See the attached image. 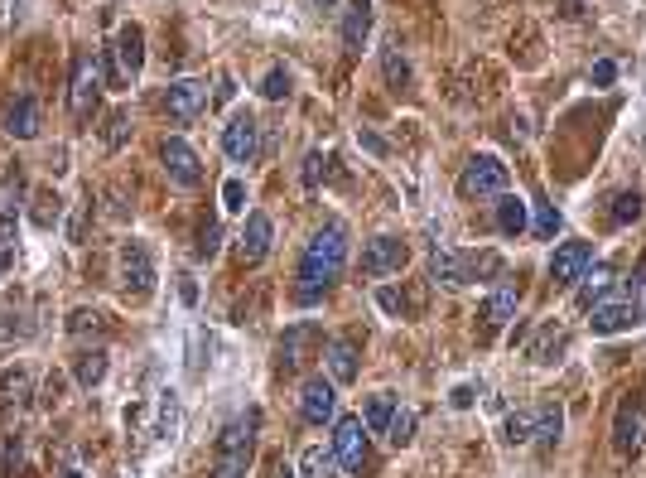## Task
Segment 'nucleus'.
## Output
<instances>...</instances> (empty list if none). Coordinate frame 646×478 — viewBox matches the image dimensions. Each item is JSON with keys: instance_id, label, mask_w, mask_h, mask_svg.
<instances>
[{"instance_id": "nucleus-1", "label": "nucleus", "mask_w": 646, "mask_h": 478, "mask_svg": "<svg viewBox=\"0 0 646 478\" xmlns=\"http://www.w3.org/2000/svg\"><path fill=\"white\" fill-rule=\"evenodd\" d=\"M343 266H348V227L343 223H328L314 232V242L304 247L299 256V271H295V300L299 305H314L323 300V290L343 276Z\"/></svg>"}, {"instance_id": "nucleus-2", "label": "nucleus", "mask_w": 646, "mask_h": 478, "mask_svg": "<svg viewBox=\"0 0 646 478\" xmlns=\"http://www.w3.org/2000/svg\"><path fill=\"white\" fill-rule=\"evenodd\" d=\"M256 430H261V411H246V416H237V421L222 430L213 478H242L251 469V459H256Z\"/></svg>"}, {"instance_id": "nucleus-3", "label": "nucleus", "mask_w": 646, "mask_h": 478, "mask_svg": "<svg viewBox=\"0 0 646 478\" xmlns=\"http://www.w3.org/2000/svg\"><path fill=\"white\" fill-rule=\"evenodd\" d=\"M102 87H107L102 54H97V49H82V54L73 58V78H68V112H73V121H92Z\"/></svg>"}, {"instance_id": "nucleus-4", "label": "nucleus", "mask_w": 646, "mask_h": 478, "mask_svg": "<svg viewBox=\"0 0 646 478\" xmlns=\"http://www.w3.org/2000/svg\"><path fill=\"white\" fill-rule=\"evenodd\" d=\"M458 194L463 198H497L507 194V165L497 155H473L458 174Z\"/></svg>"}, {"instance_id": "nucleus-5", "label": "nucleus", "mask_w": 646, "mask_h": 478, "mask_svg": "<svg viewBox=\"0 0 646 478\" xmlns=\"http://www.w3.org/2000/svg\"><path fill=\"white\" fill-rule=\"evenodd\" d=\"M367 425L362 416H343V421L333 425V454H338V464L348 469V474H362L367 464H372V445H367Z\"/></svg>"}, {"instance_id": "nucleus-6", "label": "nucleus", "mask_w": 646, "mask_h": 478, "mask_svg": "<svg viewBox=\"0 0 646 478\" xmlns=\"http://www.w3.org/2000/svg\"><path fill=\"white\" fill-rule=\"evenodd\" d=\"M646 445V392L622 396L618 416H613V450L618 454H637Z\"/></svg>"}, {"instance_id": "nucleus-7", "label": "nucleus", "mask_w": 646, "mask_h": 478, "mask_svg": "<svg viewBox=\"0 0 646 478\" xmlns=\"http://www.w3.org/2000/svg\"><path fill=\"white\" fill-rule=\"evenodd\" d=\"M160 160H164V174L179 184V189H198L203 184V160L193 155V145L184 136H169L160 145Z\"/></svg>"}, {"instance_id": "nucleus-8", "label": "nucleus", "mask_w": 646, "mask_h": 478, "mask_svg": "<svg viewBox=\"0 0 646 478\" xmlns=\"http://www.w3.org/2000/svg\"><path fill=\"white\" fill-rule=\"evenodd\" d=\"M593 334H622V329H632V324H642V305L632 300V295H603L598 305H593Z\"/></svg>"}, {"instance_id": "nucleus-9", "label": "nucleus", "mask_w": 646, "mask_h": 478, "mask_svg": "<svg viewBox=\"0 0 646 478\" xmlns=\"http://www.w3.org/2000/svg\"><path fill=\"white\" fill-rule=\"evenodd\" d=\"M208 83L203 78H179V83L164 92V112L174 116V121H198V116L208 112Z\"/></svg>"}, {"instance_id": "nucleus-10", "label": "nucleus", "mask_w": 646, "mask_h": 478, "mask_svg": "<svg viewBox=\"0 0 646 478\" xmlns=\"http://www.w3.org/2000/svg\"><path fill=\"white\" fill-rule=\"evenodd\" d=\"M593 266V247L589 242H565V247H555V256H550V281H555V290H569L574 281H584Z\"/></svg>"}, {"instance_id": "nucleus-11", "label": "nucleus", "mask_w": 646, "mask_h": 478, "mask_svg": "<svg viewBox=\"0 0 646 478\" xmlns=\"http://www.w3.org/2000/svg\"><path fill=\"white\" fill-rule=\"evenodd\" d=\"M121 281H126V295H135V300L155 295V261H150V252L140 242L121 247Z\"/></svg>"}, {"instance_id": "nucleus-12", "label": "nucleus", "mask_w": 646, "mask_h": 478, "mask_svg": "<svg viewBox=\"0 0 646 478\" xmlns=\"http://www.w3.org/2000/svg\"><path fill=\"white\" fill-rule=\"evenodd\" d=\"M256 136H261V121L251 112H237L227 126H222V150H227V160H237V165H251L256 160Z\"/></svg>"}, {"instance_id": "nucleus-13", "label": "nucleus", "mask_w": 646, "mask_h": 478, "mask_svg": "<svg viewBox=\"0 0 646 478\" xmlns=\"http://www.w3.org/2000/svg\"><path fill=\"white\" fill-rule=\"evenodd\" d=\"M333 387H338L333 377H309V382H304V392H299V416L309 425L333 421V411H338V392H333Z\"/></svg>"}, {"instance_id": "nucleus-14", "label": "nucleus", "mask_w": 646, "mask_h": 478, "mask_svg": "<svg viewBox=\"0 0 646 478\" xmlns=\"http://www.w3.org/2000/svg\"><path fill=\"white\" fill-rule=\"evenodd\" d=\"M39 126H44L39 102H34L29 92H10V97H5V131H10L15 141H34Z\"/></svg>"}, {"instance_id": "nucleus-15", "label": "nucleus", "mask_w": 646, "mask_h": 478, "mask_svg": "<svg viewBox=\"0 0 646 478\" xmlns=\"http://www.w3.org/2000/svg\"><path fill=\"white\" fill-rule=\"evenodd\" d=\"M314 343H323L319 324H309V319L290 324L285 338H280V372H295V367L309 363V348H314Z\"/></svg>"}, {"instance_id": "nucleus-16", "label": "nucleus", "mask_w": 646, "mask_h": 478, "mask_svg": "<svg viewBox=\"0 0 646 478\" xmlns=\"http://www.w3.org/2000/svg\"><path fill=\"white\" fill-rule=\"evenodd\" d=\"M270 242H275V227H270L266 213H246L242 242H237V256H242V266H261V261L270 256Z\"/></svg>"}, {"instance_id": "nucleus-17", "label": "nucleus", "mask_w": 646, "mask_h": 478, "mask_svg": "<svg viewBox=\"0 0 646 478\" xmlns=\"http://www.w3.org/2000/svg\"><path fill=\"white\" fill-rule=\"evenodd\" d=\"M405 242L396 237H377V242H367V252H362V276H396L405 266Z\"/></svg>"}, {"instance_id": "nucleus-18", "label": "nucleus", "mask_w": 646, "mask_h": 478, "mask_svg": "<svg viewBox=\"0 0 646 478\" xmlns=\"http://www.w3.org/2000/svg\"><path fill=\"white\" fill-rule=\"evenodd\" d=\"M145 68V29L140 25H121L116 29V73L135 78Z\"/></svg>"}, {"instance_id": "nucleus-19", "label": "nucleus", "mask_w": 646, "mask_h": 478, "mask_svg": "<svg viewBox=\"0 0 646 478\" xmlns=\"http://www.w3.org/2000/svg\"><path fill=\"white\" fill-rule=\"evenodd\" d=\"M516 305H521V285H516V281L497 285V290L487 295V305H483V329H487V334H497L502 324H512Z\"/></svg>"}, {"instance_id": "nucleus-20", "label": "nucleus", "mask_w": 646, "mask_h": 478, "mask_svg": "<svg viewBox=\"0 0 646 478\" xmlns=\"http://www.w3.org/2000/svg\"><path fill=\"white\" fill-rule=\"evenodd\" d=\"M323 367L333 382H352L357 377V343L352 338H323Z\"/></svg>"}, {"instance_id": "nucleus-21", "label": "nucleus", "mask_w": 646, "mask_h": 478, "mask_svg": "<svg viewBox=\"0 0 646 478\" xmlns=\"http://www.w3.org/2000/svg\"><path fill=\"white\" fill-rule=\"evenodd\" d=\"M430 276L439 285H449V290H458V285H468L473 276H468V256H458L454 247H434L430 256Z\"/></svg>"}, {"instance_id": "nucleus-22", "label": "nucleus", "mask_w": 646, "mask_h": 478, "mask_svg": "<svg viewBox=\"0 0 646 478\" xmlns=\"http://www.w3.org/2000/svg\"><path fill=\"white\" fill-rule=\"evenodd\" d=\"M367 34H372V0H352V10L343 15V49L362 54Z\"/></svg>"}, {"instance_id": "nucleus-23", "label": "nucleus", "mask_w": 646, "mask_h": 478, "mask_svg": "<svg viewBox=\"0 0 646 478\" xmlns=\"http://www.w3.org/2000/svg\"><path fill=\"white\" fill-rule=\"evenodd\" d=\"M565 343H569V329H560V324H545L536 338H531V348H526V358L540 367H550V363H560V353H565Z\"/></svg>"}, {"instance_id": "nucleus-24", "label": "nucleus", "mask_w": 646, "mask_h": 478, "mask_svg": "<svg viewBox=\"0 0 646 478\" xmlns=\"http://www.w3.org/2000/svg\"><path fill=\"white\" fill-rule=\"evenodd\" d=\"M20 208H25V179L10 169V174L0 179V232H10V227H15Z\"/></svg>"}, {"instance_id": "nucleus-25", "label": "nucleus", "mask_w": 646, "mask_h": 478, "mask_svg": "<svg viewBox=\"0 0 646 478\" xmlns=\"http://www.w3.org/2000/svg\"><path fill=\"white\" fill-rule=\"evenodd\" d=\"M73 377H78V387H97L107 377V348H82L73 358Z\"/></svg>"}, {"instance_id": "nucleus-26", "label": "nucleus", "mask_w": 646, "mask_h": 478, "mask_svg": "<svg viewBox=\"0 0 646 478\" xmlns=\"http://www.w3.org/2000/svg\"><path fill=\"white\" fill-rule=\"evenodd\" d=\"M391 416H396V396H391V392L367 396V411H362V425H367L372 435H386V425H391Z\"/></svg>"}, {"instance_id": "nucleus-27", "label": "nucleus", "mask_w": 646, "mask_h": 478, "mask_svg": "<svg viewBox=\"0 0 646 478\" xmlns=\"http://www.w3.org/2000/svg\"><path fill=\"white\" fill-rule=\"evenodd\" d=\"M560 430H565V411L555 406V401H545L536 411V445L540 450H550L555 440H560Z\"/></svg>"}, {"instance_id": "nucleus-28", "label": "nucleus", "mask_w": 646, "mask_h": 478, "mask_svg": "<svg viewBox=\"0 0 646 478\" xmlns=\"http://www.w3.org/2000/svg\"><path fill=\"white\" fill-rule=\"evenodd\" d=\"M497 227H502L507 237H521V232H526V203L516 194H497Z\"/></svg>"}, {"instance_id": "nucleus-29", "label": "nucleus", "mask_w": 646, "mask_h": 478, "mask_svg": "<svg viewBox=\"0 0 646 478\" xmlns=\"http://www.w3.org/2000/svg\"><path fill=\"white\" fill-rule=\"evenodd\" d=\"M29 396V372L25 367H10V372H0V406L10 411V406H25Z\"/></svg>"}, {"instance_id": "nucleus-30", "label": "nucleus", "mask_w": 646, "mask_h": 478, "mask_svg": "<svg viewBox=\"0 0 646 478\" xmlns=\"http://www.w3.org/2000/svg\"><path fill=\"white\" fill-rule=\"evenodd\" d=\"M333 469H338V454H328L323 445L304 450V478H333Z\"/></svg>"}, {"instance_id": "nucleus-31", "label": "nucleus", "mask_w": 646, "mask_h": 478, "mask_svg": "<svg viewBox=\"0 0 646 478\" xmlns=\"http://www.w3.org/2000/svg\"><path fill=\"white\" fill-rule=\"evenodd\" d=\"M386 440H391L396 450L415 440V411H410V406H396V416H391V425H386Z\"/></svg>"}, {"instance_id": "nucleus-32", "label": "nucleus", "mask_w": 646, "mask_h": 478, "mask_svg": "<svg viewBox=\"0 0 646 478\" xmlns=\"http://www.w3.org/2000/svg\"><path fill=\"white\" fill-rule=\"evenodd\" d=\"M58 218H63V198H58L54 189H39V194H34V223L54 227Z\"/></svg>"}, {"instance_id": "nucleus-33", "label": "nucleus", "mask_w": 646, "mask_h": 478, "mask_svg": "<svg viewBox=\"0 0 646 478\" xmlns=\"http://www.w3.org/2000/svg\"><path fill=\"white\" fill-rule=\"evenodd\" d=\"M536 440V411H512L507 416V445H526Z\"/></svg>"}, {"instance_id": "nucleus-34", "label": "nucleus", "mask_w": 646, "mask_h": 478, "mask_svg": "<svg viewBox=\"0 0 646 478\" xmlns=\"http://www.w3.org/2000/svg\"><path fill=\"white\" fill-rule=\"evenodd\" d=\"M584 290H579V305H598V300H603V295H608V285H613V271H608V266H598V271H593V276H584Z\"/></svg>"}, {"instance_id": "nucleus-35", "label": "nucleus", "mask_w": 646, "mask_h": 478, "mask_svg": "<svg viewBox=\"0 0 646 478\" xmlns=\"http://www.w3.org/2000/svg\"><path fill=\"white\" fill-rule=\"evenodd\" d=\"M637 218H642V194H637V189H622L618 198H613V223H637Z\"/></svg>"}, {"instance_id": "nucleus-36", "label": "nucleus", "mask_w": 646, "mask_h": 478, "mask_svg": "<svg viewBox=\"0 0 646 478\" xmlns=\"http://www.w3.org/2000/svg\"><path fill=\"white\" fill-rule=\"evenodd\" d=\"M381 73H386V83H391V87L410 83V63H405L401 49H386V54H381Z\"/></svg>"}, {"instance_id": "nucleus-37", "label": "nucleus", "mask_w": 646, "mask_h": 478, "mask_svg": "<svg viewBox=\"0 0 646 478\" xmlns=\"http://www.w3.org/2000/svg\"><path fill=\"white\" fill-rule=\"evenodd\" d=\"M126 136H131V116H126V112H111L107 116V131H102L107 150H121V145H126Z\"/></svg>"}, {"instance_id": "nucleus-38", "label": "nucleus", "mask_w": 646, "mask_h": 478, "mask_svg": "<svg viewBox=\"0 0 646 478\" xmlns=\"http://www.w3.org/2000/svg\"><path fill=\"white\" fill-rule=\"evenodd\" d=\"M328 165H333V155H323V150H309V155H304V184H309V189H319V179L328 174Z\"/></svg>"}, {"instance_id": "nucleus-39", "label": "nucleus", "mask_w": 646, "mask_h": 478, "mask_svg": "<svg viewBox=\"0 0 646 478\" xmlns=\"http://www.w3.org/2000/svg\"><path fill=\"white\" fill-rule=\"evenodd\" d=\"M261 97H270V102L290 97V73H285V68H270V73H266V83H261Z\"/></svg>"}, {"instance_id": "nucleus-40", "label": "nucleus", "mask_w": 646, "mask_h": 478, "mask_svg": "<svg viewBox=\"0 0 646 478\" xmlns=\"http://www.w3.org/2000/svg\"><path fill=\"white\" fill-rule=\"evenodd\" d=\"M560 232V208L555 203H536V237H555Z\"/></svg>"}, {"instance_id": "nucleus-41", "label": "nucleus", "mask_w": 646, "mask_h": 478, "mask_svg": "<svg viewBox=\"0 0 646 478\" xmlns=\"http://www.w3.org/2000/svg\"><path fill=\"white\" fill-rule=\"evenodd\" d=\"M222 208H227V213H242V208H246V184L237 179V174L222 184Z\"/></svg>"}, {"instance_id": "nucleus-42", "label": "nucleus", "mask_w": 646, "mask_h": 478, "mask_svg": "<svg viewBox=\"0 0 646 478\" xmlns=\"http://www.w3.org/2000/svg\"><path fill=\"white\" fill-rule=\"evenodd\" d=\"M217 247H222V227H217V223H203V232H198V256L208 261V256H217Z\"/></svg>"}, {"instance_id": "nucleus-43", "label": "nucleus", "mask_w": 646, "mask_h": 478, "mask_svg": "<svg viewBox=\"0 0 646 478\" xmlns=\"http://www.w3.org/2000/svg\"><path fill=\"white\" fill-rule=\"evenodd\" d=\"M68 329H73V334H87V329H102V314H97V310H78L73 319H68Z\"/></svg>"}, {"instance_id": "nucleus-44", "label": "nucleus", "mask_w": 646, "mask_h": 478, "mask_svg": "<svg viewBox=\"0 0 646 478\" xmlns=\"http://www.w3.org/2000/svg\"><path fill=\"white\" fill-rule=\"evenodd\" d=\"M613 78H618V63H613V58H598V63H593V83L608 87Z\"/></svg>"}, {"instance_id": "nucleus-45", "label": "nucleus", "mask_w": 646, "mask_h": 478, "mask_svg": "<svg viewBox=\"0 0 646 478\" xmlns=\"http://www.w3.org/2000/svg\"><path fill=\"white\" fill-rule=\"evenodd\" d=\"M63 401V377H49V387H44V406H58Z\"/></svg>"}, {"instance_id": "nucleus-46", "label": "nucleus", "mask_w": 646, "mask_h": 478, "mask_svg": "<svg viewBox=\"0 0 646 478\" xmlns=\"http://www.w3.org/2000/svg\"><path fill=\"white\" fill-rule=\"evenodd\" d=\"M10 261H15V252H10V242H5V237H0V276H5V271H10Z\"/></svg>"}, {"instance_id": "nucleus-47", "label": "nucleus", "mask_w": 646, "mask_h": 478, "mask_svg": "<svg viewBox=\"0 0 646 478\" xmlns=\"http://www.w3.org/2000/svg\"><path fill=\"white\" fill-rule=\"evenodd\" d=\"M362 145H367V150H372V155H381V150H386V145H381L377 136H372V131H362Z\"/></svg>"}, {"instance_id": "nucleus-48", "label": "nucleus", "mask_w": 646, "mask_h": 478, "mask_svg": "<svg viewBox=\"0 0 646 478\" xmlns=\"http://www.w3.org/2000/svg\"><path fill=\"white\" fill-rule=\"evenodd\" d=\"M454 406H473V387H458V392H454Z\"/></svg>"}, {"instance_id": "nucleus-49", "label": "nucleus", "mask_w": 646, "mask_h": 478, "mask_svg": "<svg viewBox=\"0 0 646 478\" xmlns=\"http://www.w3.org/2000/svg\"><path fill=\"white\" fill-rule=\"evenodd\" d=\"M63 478H82V474H78V469H63Z\"/></svg>"}, {"instance_id": "nucleus-50", "label": "nucleus", "mask_w": 646, "mask_h": 478, "mask_svg": "<svg viewBox=\"0 0 646 478\" xmlns=\"http://www.w3.org/2000/svg\"><path fill=\"white\" fill-rule=\"evenodd\" d=\"M314 5H323V10H328V5H333V0H314Z\"/></svg>"}]
</instances>
